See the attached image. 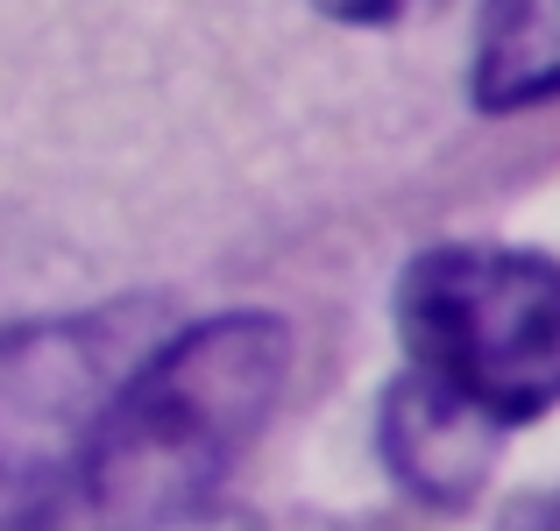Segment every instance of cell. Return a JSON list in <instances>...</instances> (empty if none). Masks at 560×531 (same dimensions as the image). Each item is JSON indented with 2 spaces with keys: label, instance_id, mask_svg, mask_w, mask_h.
I'll return each instance as SVG.
<instances>
[{
  "label": "cell",
  "instance_id": "cell-1",
  "mask_svg": "<svg viewBox=\"0 0 560 531\" xmlns=\"http://www.w3.org/2000/svg\"><path fill=\"white\" fill-rule=\"evenodd\" d=\"M291 376V327L277 312H220L156 333L100 411L85 482L107 531H171L220 496Z\"/></svg>",
  "mask_w": 560,
  "mask_h": 531
},
{
  "label": "cell",
  "instance_id": "cell-2",
  "mask_svg": "<svg viewBox=\"0 0 560 531\" xmlns=\"http://www.w3.org/2000/svg\"><path fill=\"white\" fill-rule=\"evenodd\" d=\"M405 368L497 433L560 404V262L504 241H447L397 276Z\"/></svg>",
  "mask_w": 560,
  "mask_h": 531
},
{
  "label": "cell",
  "instance_id": "cell-3",
  "mask_svg": "<svg viewBox=\"0 0 560 531\" xmlns=\"http://www.w3.org/2000/svg\"><path fill=\"white\" fill-rule=\"evenodd\" d=\"M156 305L121 298L0 327V531H36L85 482L100 411L156 341Z\"/></svg>",
  "mask_w": 560,
  "mask_h": 531
},
{
  "label": "cell",
  "instance_id": "cell-4",
  "mask_svg": "<svg viewBox=\"0 0 560 531\" xmlns=\"http://www.w3.org/2000/svg\"><path fill=\"white\" fill-rule=\"evenodd\" d=\"M376 439H383V468H390L419 504H447L454 510V504H468V496L482 489L504 433L405 368V376L383 390Z\"/></svg>",
  "mask_w": 560,
  "mask_h": 531
},
{
  "label": "cell",
  "instance_id": "cell-5",
  "mask_svg": "<svg viewBox=\"0 0 560 531\" xmlns=\"http://www.w3.org/2000/svg\"><path fill=\"white\" fill-rule=\"evenodd\" d=\"M468 93L482 114H525L560 99V0H482Z\"/></svg>",
  "mask_w": 560,
  "mask_h": 531
},
{
  "label": "cell",
  "instance_id": "cell-6",
  "mask_svg": "<svg viewBox=\"0 0 560 531\" xmlns=\"http://www.w3.org/2000/svg\"><path fill=\"white\" fill-rule=\"evenodd\" d=\"M319 14H334V22H348V28H390V22H405V14H419L425 0H313Z\"/></svg>",
  "mask_w": 560,
  "mask_h": 531
},
{
  "label": "cell",
  "instance_id": "cell-7",
  "mask_svg": "<svg viewBox=\"0 0 560 531\" xmlns=\"http://www.w3.org/2000/svg\"><path fill=\"white\" fill-rule=\"evenodd\" d=\"M497 531H560V489H547V496H525L518 510H511Z\"/></svg>",
  "mask_w": 560,
  "mask_h": 531
}]
</instances>
